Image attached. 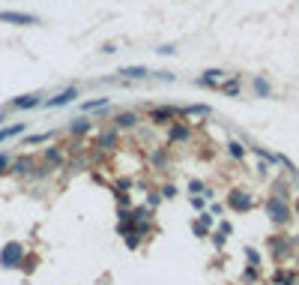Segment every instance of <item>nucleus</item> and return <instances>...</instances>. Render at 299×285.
Masks as SVG:
<instances>
[{
    "instance_id": "obj_1",
    "label": "nucleus",
    "mask_w": 299,
    "mask_h": 285,
    "mask_svg": "<svg viewBox=\"0 0 299 285\" xmlns=\"http://www.w3.org/2000/svg\"><path fill=\"white\" fill-rule=\"evenodd\" d=\"M24 264V246L18 240H9L3 250H0V268L3 270H12V268H21Z\"/></svg>"
},
{
    "instance_id": "obj_2",
    "label": "nucleus",
    "mask_w": 299,
    "mask_h": 285,
    "mask_svg": "<svg viewBox=\"0 0 299 285\" xmlns=\"http://www.w3.org/2000/svg\"><path fill=\"white\" fill-rule=\"evenodd\" d=\"M180 114H183V108H176V105H153L150 108V120L153 123H174V120H180Z\"/></svg>"
},
{
    "instance_id": "obj_3",
    "label": "nucleus",
    "mask_w": 299,
    "mask_h": 285,
    "mask_svg": "<svg viewBox=\"0 0 299 285\" xmlns=\"http://www.w3.org/2000/svg\"><path fill=\"white\" fill-rule=\"evenodd\" d=\"M266 213L272 222H287V216H290V207H287V201L282 195H272L266 201Z\"/></svg>"
},
{
    "instance_id": "obj_4",
    "label": "nucleus",
    "mask_w": 299,
    "mask_h": 285,
    "mask_svg": "<svg viewBox=\"0 0 299 285\" xmlns=\"http://www.w3.org/2000/svg\"><path fill=\"white\" fill-rule=\"evenodd\" d=\"M78 96H81L78 87H66V90H60V93H54V96H48L42 102V108H63V105H69V102H75Z\"/></svg>"
},
{
    "instance_id": "obj_5",
    "label": "nucleus",
    "mask_w": 299,
    "mask_h": 285,
    "mask_svg": "<svg viewBox=\"0 0 299 285\" xmlns=\"http://www.w3.org/2000/svg\"><path fill=\"white\" fill-rule=\"evenodd\" d=\"M0 21H3V24H18V27H30V24H39V15L15 12V9H3V12H0Z\"/></svg>"
},
{
    "instance_id": "obj_6",
    "label": "nucleus",
    "mask_w": 299,
    "mask_h": 285,
    "mask_svg": "<svg viewBox=\"0 0 299 285\" xmlns=\"http://www.w3.org/2000/svg\"><path fill=\"white\" fill-rule=\"evenodd\" d=\"M42 102H45L42 93H24V96H15V99L9 102V108H12V111H33V108H39Z\"/></svg>"
},
{
    "instance_id": "obj_7",
    "label": "nucleus",
    "mask_w": 299,
    "mask_h": 285,
    "mask_svg": "<svg viewBox=\"0 0 299 285\" xmlns=\"http://www.w3.org/2000/svg\"><path fill=\"white\" fill-rule=\"evenodd\" d=\"M192 138V126L183 123V120H174V123L168 126V141L171 144H186Z\"/></svg>"
},
{
    "instance_id": "obj_8",
    "label": "nucleus",
    "mask_w": 299,
    "mask_h": 285,
    "mask_svg": "<svg viewBox=\"0 0 299 285\" xmlns=\"http://www.w3.org/2000/svg\"><path fill=\"white\" fill-rule=\"evenodd\" d=\"M138 123H141V114L129 108V111H117V114H114V123H111V126H117V129L123 132V129H138Z\"/></svg>"
},
{
    "instance_id": "obj_9",
    "label": "nucleus",
    "mask_w": 299,
    "mask_h": 285,
    "mask_svg": "<svg viewBox=\"0 0 299 285\" xmlns=\"http://www.w3.org/2000/svg\"><path fill=\"white\" fill-rule=\"evenodd\" d=\"M90 129H93V120H90L87 114H78V117H72L69 123H66V132H69V135H75V138L87 135Z\"/></svg>"
},
{
    "instance_id": "obj_10",
    "label": "nucleus",
    "mask_w": 299,
    "mask_h": 285,
    "mask_svg": "<svg viewBox=\"0 0 299 285\" xmlns=\"http://www.w3.org/2000/svg\"><path fill=\"white\" fill-rule=\"evenodd\" d=\"M117 141H120V129H117V126H105V129H99V135H96V144L105 147V150L117 147Z\"/></svg>"
},
{
    "instance_id": "obj_11",
    "label": "nucleus",
    "mask_w": 299,
    "mask_h": 285,
    "mask_svg": "<svg viewBox=\"0 0 299 285\" xmlns=\"http://www.w3.org/2000/svg\"><path fill=\"white\" fill-rule=\"evenodd\" d=\"M153 72L147 69V66H123L120 69V78H126V81H144V78H150Z\"/></svg>"
},
{
    "instance_id": "obj_12",
    "label": "nucleus",
    "mask_w": 299,
    "mask_h": 285,
    "mask_svg": "<svg viewBox=\"0 0 299 285\" xmlns=\"http://www.w3.org/2000/svg\"><path fill=\"white\" fill-rule=\"evenodd\" d=\"M251 90H254V96H261V99L272 96V87H269V81H266L264 75H254V78H251Z\"/></svg>"
},
{
    "instance_id": "obj_13",
    "label": "nucleus",
    "mask_w": 299,
    "mask_h": 285,
    "mask_svg": "<svg viewBox=\"0 0 299 285\" xmlns=\"http://www.w3.org/2000/svg\"><path fill=\"white\" fill-rule=\"evenodd\" d=\"M228 201H230V207H233V210H248V207H251V198H248L246 192H240V189H233Z\"/></svg>"
},
{
    "instance_id": "obj_14",
    "label": "nucleus",
    "mask_w": 299,
    "mask_h": 285,
    "mask_svg": "<svg viewBox=\"0 0 299 285\" xmlns=\"http://www.w3.org/2000/svg\"><path fill=\"white\" fill-rule=\"evenodd\" d=\"M33 168H36L33 156H21V159L12 162V171H15V174H27V177H30V174H33Z\"/></svg>"
},
{
    "instance_id": "obj_15",
    "label": "nucleus",
    "mask_w": 299,
    "mask_h": 285,
    "mask_svg": "<svg viewBox=\"0 0 299 285\" xmlns=\"http://www.w3.org/2000/svg\"><path fill=\"white\" fill-rule=\"evenodd\" d=\"M108 105H111L108 96H96V99H87V102L81 105V111H84V114H87V111H105Z\"/></svg>"
},
{
    "instance_id": "obj_16",
    "label": "nucleus",
    "mask_w": 299,
    "mask_h": 285,
    "mask_svg": "<svg viewBox=\"0 0 299 285\" xmlns=\"http://www.w3.org/2000/svg\"><path fill=\"white\" fill-rule=\"evenodd\" d=\"M63 159H66V156H63V150H60V147H48V150H45V165L60 168V165H63Z\"/></svg>"
},
{
    "instance_id": "obj_17",
    "label": "nucleus",
    "mask_w": 299,
    "mask_h": 285,
    "mask_svg": "<svg viewBox=\"0 0 299 285\" xmlns=\"http://www.w3.org/2000/svg\"><path fill=\"white\" fill-rule=\"evenodd\" d=\"M27 126L24 123H12V126H0V144L3 141H9V138H15V135H21Z\"/></svg>"
},
{
    "instance_id": "obj_18",
    "label": "nucleus",
    "mask_w": 299,
    "mask_h": 285,
    "mask_svg": "<svg viewBox=\"0 0 299 285\" xmlns=\"http://www.w3.org/2000/svg\"><path fill=\"white\" fill-rule=\"evenodd\" d=\"M183 114H197V117H207V114H212L210 105H186L183 108Z\"/></svg>"
},
{
    "instance_id": "obj_19",
    "label": "nucleus",
    "mask_w": 299,
    "mask_h": 285,
    "mask_svg": "<svg viewBox=\"0 0 299 285\" xmlns=\"http://www.w3.org/2000/svg\"><path fill=\"white\" fill-rule=\"evenodd\" d=\"M228 153L233 156V159H246V147L240 141H228Z\"/></svg>"
},
{
    "instance_id": "obj_20",
    "label": "nucleus",
    "mask_w": 299,
    "mask_h": 285,
    "mask_svg": "<svg viewBox=\"0 0 299 285\" xmlns=\"http://www.w3.org/2000/svg\"><path fill=\"white\" fill-rule=\"evenodd\" d=\"M48 138H54V132H36V135H27L24 144H42V141H48Z\"/></svg>"
},
{
    "instance_id": "obj_21",
    "label": "nucleus",
    "mask_w": 299,
    "mask_h": 285,
    "mask_svg": "<svg viewBox=\"0 0 299 285\" xmlns=\"http://www.w3.org/2000/svg\"><path fill=\"white\" fill-rule=\"evenodd\" d=\"M218 90H222V93H228V96H240V81H228V84L222 81Z\"/></svg>"
},
{
    "instance_id": "obj_22",
    "label": "nucleus",
    "mask_w": 299,
    "mask_h": 285,
    "mask_svg": "<svg viewBox=\"0 0 299 285\" xmlns=\"http://www.w3.org/2000/svg\"><path fill=\"white\" fill-rule=\"evenodd\" d=\"M6 171H12V156L0 153V174H6Z\"/></svg>"
},
{
    "instance_id": "obj_23",
    "label": "nucleus",
    "mask_w": 299,
    "mask_h": 285,
    "mask_svg": "<svg viewBox=\"0 0 299 285\" xmlns=\"http://www.w3.org/2000/svg\"><path fill=\"white\" fill-rule=\"evenodd\" d=\"M156 51L162 54V57H171V54H176V45L174 42H165V45H158Z\"/></svg>"
},
{
    "instance_id": "obj_24",
    "label": "nucleus",
    "mask_w": 299,
    "mask_h": 285,
    "mask_svg": "<svg viewBox=\"0 0 299 285\" xmlns=\"http://www.w3.org/2000/svg\"><path fill=\"white\" fill-rule=\"evenodd\" d=\"M150 78H158V81H176V75L174 72H165V69H158V72H153Z\"/></svg>"
},
{
    "instance_id": "obj_25",
    "label": "nucleus",
    "mask_w": 299,
    "mask_h": 285,
    "mask_svg": "<svg viewBox=\"0 0 299 285\" xmlns=\"http://www.w3.org/2000/svg\"><path fill=\"white\" fill-rule=\"evenodd\" d=\"M176 195V186L174 183H165V186H162V198H174Z\"/></svg>"
},
{
    "instance_id": "obj_26",
    "label": "nucleus",
    "mask_w": 299,
    "mask_h": 285,
    "mask_svg": "<svg viewBox=\"0 0 299 285\" xmlns=\"http://www.w3.org/2000/svg\"><path fill=\"white\" fill-rule=\"evenodd\" d=\"M117 51V42H105V45H102V54H114Z\"/></svg>"
},
{
    "instance_id": "obj_27",
    "label": "nucleus",
    "mask_w": 299,
    "mask_h": 285,
    "mask_svg": "<svg viewBox=\"0 0 299 285\" xmlns=\"http://www.w3.org/2000/svg\"><path fill=\"white\" fill-rule=\"evenodd\" d=\"M153 162H158V165H162V162H165V150H156V153H153Z\"/></svg>"
},
{
    "instance_id": "obj_28",
    "label": "nucleus",
    "mask_w": 299,
    "mask_h": 285,
    "mask_svg": "<svg viewBox=\"0 0 299 285\" xmlns=\"http://www.w3.org/2000/svg\"><path fill=\"white\" fill-rule=\"evenodd\" d=\"M3 120H6V111H0V126H3Z\"/></svg>"
}]
</instances>
